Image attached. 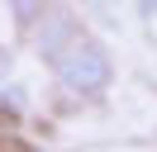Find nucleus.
I'll use <instances>...</instances> for the list:
<instances>
[{
	"label": "nucleus",
	"instance_id": "nucleus-1",
	"mask_svg": "<svg viewBox=\"0 0 157 152\" xmlns=\"http://www.w3.org/2000/svg\"><path fill=\"white\" fill-rule=\"evenodd\" d=\"M52 81L62 86L67 95H86V100H100V95L114 86V52L100 43L95 33L81 28L57 57H52Z\"/></svg>",
	"mask_w": 157,
	"mask_h": 152
},
{
	"label": "nucleus",
	"instance_id": "nucleus-2",
	"mask_svg": "<svg viewBox=\"0 0 157 152\" xmlns=\"http://www.w3.org/2000/svg\"><path fill=\"white\" fill-rule=\"evenodd\" d=\"M81 33V19H76V10L71 5H62V0H52L48 5V14L33 24V33H29V43H33V57H38L43 66H52V57L62 52V48L71 43V38Z\"/></svg>",
	"mask_w": 157,
	"mask_h": 152
},
{
	"label": "nucleus",
	"instance_id": "nucleus-3",
	"mask_svg": "<svg viewBox=\"0 0 157 152\" xmlns=\"http://www.w3.org/2000/svg\"><path fill=\"white\" fill-rule=\"evenodd\" d=\"M48 5H52V0H5L14 33H19V38H29V33H33V24H38V19L48 14Z\"/></svg>",
	"mask_w": 157,
	"mask_h": 152
},
{
	"label": "nucleus",
	"instance_id": "nucleus-4",
	"mask_svg": "<svg viewBox=\"0 0 157 152\" xmlns=\"http://www.w3.org/2000/svg\"><path fill=\"white\" fill-rule=\"evenodd\" d=\"M24 86H14V81H5L0 86V119H10V124H19L24 119V109H29V100H24Z\"/></svg>",
	"mask_w": 157,
	"mask_h": 152
},
{
	"label": "nucleus",
	"instance_id": "nucleus-5",
	"mask_svg": "<svg viewBox=\"0 0 157 152\" xmlns=\"http://www.w3.org/2000/svg\"><path fill=\"white\" fill-rule=\"evenodd\" d=\"M10 71H14V52H10V48H0V86L10 81Z\"/></svg>",
	"mask_w": 157,
	"mask_h": 152
},
{
	"label": "nucleus",
	"instance_id": "nucleus-6",
	"mask_svg": "<svg viewBox=\"0 0 157 152\" xmlns=\"http://www.w3.org/2000/svg\"><path fill=\"white\" fill-rule=\"evenodd\" d=\"M152 5H157V0H143V14H147V10H152Z\"/></svg>",
	"mask_w": 157,
	"mask_h": 152
}]
</instances>
